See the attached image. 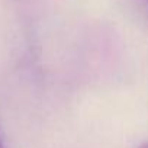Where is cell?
<instances>
[{"mask_svg": "<svg viewBox=\"0 0 148 148\" xmlns=\"http://www.w3.org/2000/svg\"><path fill=\"white\" fill-rule=\"evenodd\" d=\"M139 148H148V142H145V144H142Z\"/></svg>", "mask_w": 148, "mask_h": 148, "instance_id": "obj_1", "label": "cell"}, {"mask_svg": "<svg viewBox=\"0 0 148 148\" xmlns=\"http://www.w3.org/2000/svg\"><path fill=\"white\" fill-rule=\"evenodd\" d=\"M0 148H5V147H3V142H2V139H0Z\"/></svg>", "mask_w": 148, "mask_h": 148, "instance_id": "obj_2", "label": "cell"}]
</instances>
